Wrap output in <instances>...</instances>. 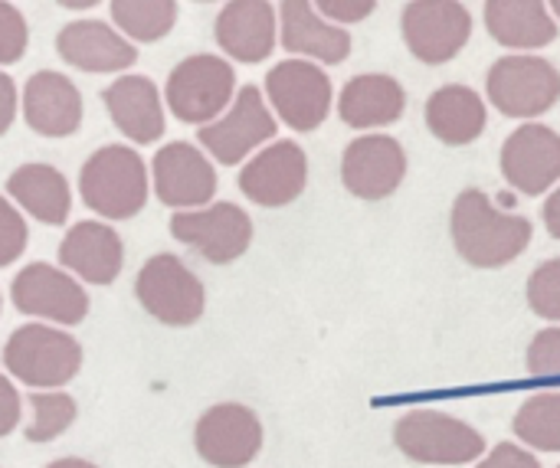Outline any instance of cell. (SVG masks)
<instances>
[{
	"label": "cell",
	"instance_id": "cell-44",
	"mask_svg": "<svg viewBox=\"0 0 560 468\" xmlns=\"http://www.w3.org/2000/svg\"><path fill=\"white\" fill-rule=\"evenodd\" d=\"M197 3H210V0H197Z\"/></svg>",
	"mask_w": 560,
	"mask_h": 468
},
{
	"label": "cell",
	"instance_id": "cell-31",
	"mask_svg": "<svg viewBox=\"0 0 560 468\" xmlns=\"http://www.w3.org/2000/svg\"><path fill=\"white\" fill-rule=\"evenodd\" d=\"M528 305L535 315L560 325V259L541 262L528 279Z\"/></svg>",
	"mask_w": 560,
	"mask_h": 468
},
{
	"label": "cell",
	"instance_id": "cell-27",
	"mask_svg": "<svg viewBox=\"0 0 560 468\" xmlns=\"http://www.w3.org/2000/svg\"><path fill=\"white\" fill-rule=\"evenodd\" d=\"M486 30L512 49H538L558 39V23L545 0H486Z\"/></svg>",
	"mask_w": 560,
	"mask_h": 468
},
{
	"label": "cell",
	"instance_id": "cell-4",
	"mask_svg": "<svg viewBox=\"0 0 560 468\" xmlns=\"http://www.w3.org/2000/svg\"><path fill=\"white\" fill-rule=\"evenodd\" d=\"M138 305L167 328H190L207 312V289L174 253L151 256L135 279Z\"/></svg>",
	"mask_w": 560,
	"mask_h": 468
},
{
	"label": "cell",
	"instance_id": "cell-38",
	"mask_svg": "<svg viewBox=\"0 0 560 468\" xmlns=\"http://www.w3.org/2000/svg\"><path fill=\"white\" fill-rule=\"evenodd\" d=\"M16 108H20V98H16V85L7 72H0V138L10 131L13 118H16Z\"/></svg>",
	"mask_w": 560,
	"mask_h": 468
},
{
	"label": "cell",
	"instance_id": "cell-9",
	"mask_svg": "<svg viewBox=\"0 0 560 468\" xmlns=\"http://www.w3.org/2000/svg\"><path fill=\"white\" fill-rule=\"evenodd\" d=\"M276 131H279V125H276V115L269 112V105L262 102V92L256 85H243L233 95L230 108L217 121L203 125L197 131V138L210 151L213 161H220L226 167H236L256 148L272 141Z\"/></svg>",
	"mask_w": 560,
	"mask_h": 468
},
{
	"label": "cell",
	"instance_id": "cell-8",
	"mask_svg": "<svg viewBox=\"0 0 560 468\" xmlns=\"http://www.w3.org/2000/svg\"><path fill=\"white\" fill-rule=\"evenodd\" d=\"M10 299L20 315L43 318L46 325L59 328L82 325L89 315V292L79 285L72 272L56 269L49 262L23 266L10 282Z\"/></svg>",
	"mask_w": 560,
	"mask_h": 468
},
{
	"label": "cell",
	"instance_id": "cell-11",
	"mask_svg": "<svg viewBox=\"0 0 560 468\" xmlns=\"http://www.w3.org/2000/svg\"><path fill=\"white\" fill-rule=\"evenodd\" d=\"M262 420L243 403H217L194 426L197 456L210 468H246L262 453Z\"/></svg>",
	"mask_w": 560,
	"mask_h": 468
},
{
	"label": "cell",
	"instance_id": "cell-12",
	"mask_svg": "<svg viewBox=\"0 0 560 468\" xmlns=\"http://www.w3.org/2000/svg\"><path fill=\"white\" fill-rule=\"evenodd\" d=\"M276 115L295 131H315L331 112V79L308 59H282L266 75Z\"/></svg>",
	"mask_w": 560,
	"mask_h": 468
},
{
	"label": "cell",
	"instance_id": "cell-29",
	"mask_svg": "<svg viewBox=\"0 0 560 468\" xmlns=\"http://www.w3.org/2000/svg\"><path fill=\"white\" fill-rule=\"evenodd\" d=\"M515 436L538 449V453H560V390L528 397L512 423Z\"/></svg>",
	"mask_w": 560,
	"mask_h": 468
},
{
	"label": "cell",
	"instance_id": "cell-18",
	"mask_svg": "<svg viewBox=\"0 0 560 468\" xmlns=\"http://www.w3.org/2000/svg\"><path fill=\"white\" fill-rule=\"evenodd\" d=\"M23 118L43 138H69L82 125V92L79 85L52 69H39L23 85Z\"/></svg>",
	"mask_w": 560,
	"mask_h": 468
},
{
	"label": "cell",
	"instance_id": "cell-24",
	"mask_svg": "<svg viewBox=\"0 0 560 468\" xmlns=\"http://www.w3.org/2000/svg\"><path fill=\"white\" fill-rule=\"evenodd\" d=\"M282 23V46L299 56H312L318 62L338 66L351 52V33L341 26L325 23L312 0H282L279 7Z\"/></svg>",
	"mask_w": 560,
	"mask_h": 468
},
{
	"label": "cell",
	"instance_id": "cell-25",
	"mask_svg": "<svg viewBox=\"0 0 560 468\" xmlns=\"http://www.w3.org/2000/svg\"><path fill=\"white\" fill-rule=\"evenodd\" d=\"M407 108V92L394 75L368 72L354 75L338 98V115L348 128H381L394 125Z\"/></svg>",
	"mask_w": 560,
	"mask_h": 468
},
{
	"label": "cell",
	"instance_id": "cell-2",
	"mask_svg": "<svg viewBox=\"0 0 560 468\" xmlns=\"http://www.w3.org/2000/svg\"><path fill=\"white\" fill-rule=\"evenodd\" d=\"M151 177L138 151L128 144H105L79 171V197L102 220H131L144 210Z\"/></svg>",
	"mask_w": 560,
	"mask_h": 468
},
{
	"label": "cell",
	"instance_id": "cell-5",
	"mask_svg": "<svg viewBox=\"0 0 560 468\" xmlns=\"http://www.w3.org/2000/svg\"><path fill=\"white\" fill-rule=\"evenodd\" d=\"M397 449L420 466H469L486 456V436L440 410H410L394 423Z\"/></svg>",
	"mask_w": 560,
	"mask_h": 468
},
{
	"label": "cell",
	"instance_id": "cell-26",
	"mask_svg": "<svg viewBox=\"0 0 560 468\" xmlns=\"http://www.w3.org/2000/svg\"><path fill=\"white\" fill-rule=\"evenodd\" d=\"M486 102L469 85H443L427 102V128L443 144H472L486 131Z\"/></svg>",
	"mask_w": 560,
	"mask_h": 468
},
{
	"label": "cell",
	"instance_id": "cell-32",
	"mask_svg": "<svg viewBox=\"0 0 560 468\" xmlns=\"http://www.w3.org/2000/svg\"><path fill=\"white\" fill-rule=\"evenodd\" d=\"M26 243H30V230L20 207L0 197V269L13 266L26 253Z\"/></svg>",
	"mask_w": 560,
	"mask_h": 468
},
{
	"label": "cell",
	"instance_id": "cell-3",
	"mask_svg": "<svg viewBox=\"0 0 560 468\" xmlns=\"http://www.w3.org/2000/svg\"><path fill=\"white\" fill-rule=\"evenodd\" d=\"M3 367L30 390H59L82 371V344L46 321L16 328L3 344Z\"/></svg>",
	"mask_w": 560,
	"mask_h": 468
},
{
	"label": "cell",
	"instance_id": "cell-23",
	"mask_svg": "<svg viewBox=\"0 0 560 468\" xmlns=\"http://www.w3.org/2000/svg\"><path fill=\"white\" fill-rule=\"evenodd\" d=\"M7 197L46 226H62L72 213V187L52 164H20L7 177Z\"/></svg>",
	"mask_w": 560,
	"mask_h": 468
},
{
	"label": "cell",
	"instance_id": "cell-33",
	"mask_svg": "<svg viewBox=\"0 0 560 468\" xmlns=\"http://www.w3.org/2000/svg\"><path fill=\"white\" fill-rule=\"evenodd\" d=\"M525 364L535 381H545V384L560 381V325L535 335V341L528 344Z\"/></svg>",
	"mask_w": 560,
	"mask_h": 468
},
{
	"label": "cell",
	"instance_id": "cell-16",
	"mask_svg": "<svg viewBox=\"0 0 560 468\" xmlns=\"http://www.w3.org/2000/svg\"><path fill=\"white\" fill-rule=\"evenodd\" d=\"M407 177V151L390 134H361L345 148L341 180L358 200H384Z\"/></svg>",
	"mask_w": 560,
	"mask_h": 468
},
{
	"label": "cell",
	"instance_id": "cell-43",
	"mask_svg": "<svg viewBox=\"0 0 560 468\" xmlns=\"http://www.w3.org/2000/svg\"><path fill=\"white\" fill-rule=\"evenodd\" d=\"M0 312H3V295H0Z\"/></svg>",
	"mask_w": 560,
	"mask_h": 468
},
{
	"label": "cell",
	"instance_id": "cell-41",
	"mask_svg": "<svg viewBox=\"0 0 560 468\" xmlns=\"http://www.w3.org/2000/svg\"><path fill=\"white\" fill-rule=\"evenodd\" d=\"M59 7H66V10H89V7H95V3H102V0H56Z\"/></svg>",
	"mask_w": 560,
	"mask_h": 468
},
{
	"label": "cell",
	"instance_id": "cell-35",
	"mask_svg": "<svg viewBox=\"0 0 560 468\" xmlns=\"http://www.w3.org/2000/svg\"><path fill=\"white\" fill-rule=\"evenodd\" d=\"M315 7L335 23H361L374 13L377 0H315Z\"/></svg>",
	"mask_w": 560,
	"mask_h": 468
},
{
	"label": "cell",
	"instance_id": "cell-7",
	"mask_svg": "<svg viewBox=\"0 0 560 468\" xmlns=\"http://www.w3.org/2000/svg\"><path fill=\"white\" fill-rule=\"evenodd\" d=\"M171 236L194 249L210 266H230L253 246V220L243 207L220 200L200 210H177L171 217Z\"/></svg>",
	"mask_w": 560,
	"mask_h": 468
},
{
	"label": "cell",
	"instance_id": "cell-19",
	"mask_svg": "<svg viewBox=\"0 0 560 468\" xmlns=\"http://www.w3.org/2000/svg\"><path fill=\"white\" fill-rule=\"evenodd\" d=\"M59 266L89 285H112L125 266V243L105 220H79L59 243Z\"/></svg>",
	"mask_w": 560,
	"mask_h": 468
},
{
	"label": "cell",
	"instance_id": "cell-10",
	"mask_svg": "<svg viewBox=\"0 0 560 468\" xmlns=\"http://www.w3.org/2000/svg\"><path fill=\"white\" fill-rule=\"evenodd\" d=\"M560 98V72L541 56H502L489 69V102L509 118H538Z\"/></svg>",
	"mask_w": 560,
	"mask_h": 468
},
{
	"label": "cell",
	"instance_id": "cell-20",
	"mask_svg": "<svg viewBox=\"0 0 560 468\" xmlns=\"http://www.w3.org/2000/svg\"><path fill=\"white\" fill-rule=\"evenodd\" d=\"M59 56L79 72H125L138 62V49L105 20H72L56 36Z\"/></svg>",
	"mask_w": 560,
	"mask_h": 468
},
{
	"label": "cell",
	"instance_id": "cell-30",
	"mask_svg": "<svg viewBox=\"0 0 560 468\" xmlns=\"http://www.w3.org/2000/svg\"><path fill=\"white\" fill-rule=\"evenodd\" d=\"M30 410H33V417H30L23 436L33 446L59 440L79 417V403L62 390H33L30 394Z\"/></svg>",
	"mask_w": 560,
	"mask_h": 468
},
{
	"label": "cell",
	"instance_id": "cell-40",
	"mask_svg": "<svg viewBox=\"0 0 560 468\" xmlns=\"http://www.w3.org/2000/svg\"><path fill=\"white\" fill-rule=\"evenodd\" d=\"M43 468H98V466H92V463H85V459H56V463H49V466H43Z\"/></svg>",
	"mask_w": 560,
	"mask_h": 468
},
{
	"label": "cell",
	"instance_id": "cell-1",
	"mask_svg": "<svg viewBox=\"0 0 560 468\" xmlns=\"http://www.w3.org/2000/svg\"><path fill=\"white\" fill-rule=\"evenodd\" d=\"M450 230L459 259L476 269H502L515 262L532 243V220L518 213H502L489 200V194L476 187L456 197Z\"/></svg>",
	"mask_w": 560,
	"mask_h": 468
},
{
	"label": "cell",
	"instance_id": "cell-21",
	"mask_svg": "<svg viewBox=\"0 0 560 468\" xmlns=\"http://www.w3.org/2000/svg\"><path fill=\"white\" fill-rule=\"evenodd\" d=\"M217 46L236 62H262L276 49V10L269 0H230L213 26Z\"/></svg>",
	"mask_w": 560,
	"mask_h": 468
},
{
	"label": "cell",
	"instance_id": "cell-15",
	"mask_svg": "<svg viewBox=\"0 0 560 468\" xmlns=\"http://www.w3.org/2000/svg\"><path fill=\"white\" fill-rule=\"evenodd\" d=\"M151 187L164 207H174V213L200 210L217 197V167L200 148L171 141L158 148L151 161Z\"/></svg>",
	"mask_w": 560,
	"mask_h": 468
},
{
	"label": "cell",
	"instance_id": "cell-28",
	"mask_svg": "<svg viewBox=\"0 0 560 468\" xmlns=\"http://www.w3.org/2000/svg\"><path fill=\"white\" fill-rule=\"evenodd\" d=\"M112 23L131 43H158L177 23V0H112Z\"/></svg>",
	"mask_w": 560,
	"mask_h": 468
},
{
	"label": "cell",
	"instance_id": "cell-42",
	"mask_svg": "<svg viewBox=\"0 0 560 468\" xmlns=\"http://www.w3.org/2000/svg\"><path fill=\"white\" fill-rule=\"evenodd\" d=\"M551 7H555V13L560 16V0H551Z\"/></svg>",
	"mask_w": 560,
	"mask_h": 468
},
{
	"label": "cell",
	"instance_id": "cell-34",
	"mask_svg": "<svg viewBox=\"0 0 560 468\" xmlns=\"http://www.w3.org/2000/svg\"><path fill=\"white\" fill-rule=\"evenodd\" d=\"M26 46H30V26L23 13L10 0H0V66L20 62Z\"/></svg>",
	"mask_w": 560,
	"mask_h": 468
},
{
	"label": "cell",
	"instance_id": "cell-13",
	"mask_svg": "<svg viewBox=\"0 0 560 468\" xmlns=\"http://www.w3.org/2000/svg\"><path fill=\"white\" fill-rule=\"evenodd\" d=\"M400 26L407 49L430 66L456 59L472 36V16L459 0H410Z\"/></svg>",
	"mask_w": 560,
	"mask_h": 468
},
{
	"label": "cell",
	"instance_id": "cell-39",
	"mask_svg": "<svg viewBox=\"0 0 560 468\" xmlns=\"http://www.w3.org/2000/svg\"><path fill=\"white\" fill-rule=\"evenodd\" d=\"M545 226H548V233L560 239V187L548 197V203H545Z\"/></svg>",
	"mask_w": 560,
	"mask_h": 468
},
{
	"label": "cell",
	"instance_id": "cell-22",
	"mask_svg": "<svg viewBox=\"0 0 560 468\" xmlns=\"http://www.w3.org/2000/svg\"><path fill=\"white\" fill-rule=\"evenodd\" d=\"M102 102L131 144H154L164 134V95L148 75H118Z\"/></svg>",
	"mask_w": 560,
	"mask_h": 468
},
{
	"label": "cell",
	"instance_id": "cell-36",
	"mask_svg": "<svg viewBox=\"0 0 560 468\" xmlns=\"http://www.w3.org/2000/svg\"><path fill=\"white\" fill-rule=\"evenodd\" d=\"M476 468H545L535 453L522 449L518 443H499Z\"/></svg>",
	"mask_w": 560,
	"mask_h": 468
},
{
	"label": "cell",
	"instance_id": "cell-37",
	"mask_svg": "<svg viewBox=\"0 0 560 468\" xmlns=\"http://www.w3.org/2000/svg\"><path fill=\"white\" fill-rule=\"evenodd\" d=\"M20 417H23V400L13 387V381L0 374V440L20 426Z\"/></svg>",
	"mask_w": 560,
	"mask_h": 468
},
{
	"label": "cell",
	"instance_id": "cell-17",
	"mask_svg": "<svg viewBox=\"0 0 560 468\" xmlns=\"http://www.w3.org/2000/svg\"><path fill=\"white\" fill-rule=\"evenodd\" d=\"M502 174L525 194H548L560 180V134L548 125H522L502 144Z\"/></svg>",
	"mask_w": 560,
	"mask_h": 468
},
{
	"label": "cell",
	"instance_id": "cell-6",
	"mask_svg": "<svg viewBox=\"0 0 560 468\" xmlns=\"http://www.w3.org/2000/svg\"><path fill=\"white\" fill-rule=\"evenodd\" d=\"M236 95V72L223 56L197 52L180 59L164 85V102L187 125L217 121Z\"/></svg>",
	"mask_w": 560,
	"mask_h": 468
},
{
	"label": "cell",
	"instance_id": "cell-14",
	"mask_svg": "<svg viewBox=\"0 0 560 468\" xmlns=\"http://www.w3.org/2000/svg\"><path fill=\"white\" fill-rule=\"evenodd\" d=\"M240 190L246 200H253L256 207L266 210H279L295 203L305 194L308 184V157L302 151V144L295 141H272L269 148H262L259 154H253L240 177H236Z\"/></svg>",
	"mask_w": 560,
	"mask_h": 468
}]
</instances>
